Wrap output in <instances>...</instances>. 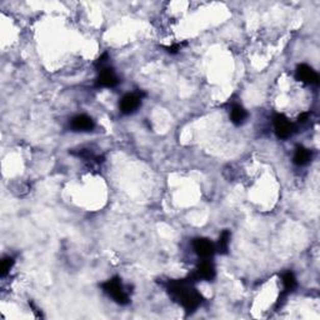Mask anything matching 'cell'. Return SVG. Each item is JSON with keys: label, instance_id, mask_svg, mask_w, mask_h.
<instances>
[{"label": "cell", "instance_id": "1", "mask_svg": "<svg viewBox=\"0 0 320 320\" xmlns=\"http://www.w3.org/2000/svg\"><path fill=\"white\" fill-rule=\"evenodd\" d=\"M168 289L175 299L179 300L180 304L188 313H193L202 304V296L191 285L190 280H173V282H169Z\"/></svg>", "mask_w": 320, "mask_h": 320}, {"label": "cell", "instance_id": "2", "mask_svg": "<svg viewBox=\"0 0 320 320\" xmlns=\"http://www.w3.org/2000/svg\"><path fill=\"white\" fill-rule=\"evenodd\" d=\"M103 289H104L105 293L113 298L118 304L127 305L128 303H129V297H128L127 291L124 290L119 278L115 277L113 278V279L108 280L107 283L103 284Z\"/></svg>", "mask_w": 320, "mask_h": 320}, {"label": "cell", "instance_id": "3", "mask_svg": "<svg viewBox=\"0 0 320 320\" xmlns=\"http://www.w3.org/2000/svg\"><path fill=\"white\" fill-rule=\"evenodd\" d=\"M274 128L275 134L280 139H288L294 133V125L284 114H277L274 116Z\"/></svg>", "mask_w": 320, "mask_h": 320}, {"label": "cell", "instance_id": "4", "mask_svg": "<svg viewBox=\"0 0 320 320\" xmlns=\"http://www.w3.org/2000/svg\"><path fill=\"white\" fill-rule=\"evenodd\" d=\"M296 77L299 82L304 83V84L315 85L319 83L318 73H316L311 66L307 65V64H300V65H298Z\"/></svg>", "mask_w": 320, "mask_h": 320}, {"label": "cell", "instance_id": "5", "mask_svg": "<svg viewBox=\"0 0 320 320\" xmlns=\"http://www.w3.org/2000/svg\"><path fill=\"white\" fill-rule=\"evenodd\" d=\"M193 248L195 250V253L199 255L200 258L205 259V260H209L213 257L214 253H215V247L211 243L210 240L205 238H196L193 241Z\"/></svg>", "mask_w": 320, "mask_h": 320}, {"label": "cell", "instance_id": "6", "mask_svg": "<svg viewBox=\"0 0 320 320\" xmlns=\"http://www.w3.org/2000/svg\"><path fill=\"white\" fill-rule=\"evenodd\" d=\"M95 84L98 88H114L119 84V79L113 69L107 66L99 70V77L96 78Z\"/></svg>", "mask_w": 320, "mask_h": 320}, {"label": "cell", "instance_id": "7", "mask_svg": "<svg viewBox=\"0 0 320 320\" xmlns=\"http://www.w3.org/2000/svg\"><path fill=\"white\" fill-rule=\"evenodd\" d=\"M141 94H127L120 100V111L123 114H132L140 107Z\"/></svg>", "mask_w": 320, "mask_h": 320}, {"label": "cell", "instance_id": "8", "mask_svg": "<svg viewBox=\"0 0 320 320\" xmlns=\"http://www.w3.org/2000/svg\"><path fill=\"white\" fill-rule=\"evenodd\" d=\"M71 129L74 132H91L95 127V123H94L93 119L88 115H78L71 120L70 124Z\"/></svg>", "mask_w": 320, "mask_h": 320}, {"label": "cell", "instance_id": "9", "mask_svg": "<svg viewBox=\"0 0 320 320\" xmlns=\"http://www.w3.org/2000/svg\"><path fill=\"white\" fill-rule=\"evenodd\" d=\"M215 278V268H214L213 264L210 261L204 260L199 266H198L195 275H194V279L195 280H213Z\"/></svg>", "mask_w": 320, "mask_h": 320}, {"label": "cell", "instance_id": "10", "mask_svg": "<svg viewBox=\"0 0 320 320\" xmlns=\"http://www.w3.org/2000/svg\"><path fill=\"white\" fill-rule=\"evenodd\" d=\"M248 116L247 110L244 109L241 105H234L232 108V111H230V118H232V121L235 125H241L245 121Z\"/></svg>", "mask_w": 320, "mask_h": 320}, {"label": "cell", "instance_id": "11", "mask_svg": "<svg viewBox=\"0 0 320 320\" xmlns=\"http://www.w3.org/2000/svg\"><path fill=\"white\" fill-rule=\"evenodd\" d=\"M311 159V153L310 150L304 148V146H298L296 150V154H294V163L297 165H305L309 163V160Z\"/></svg>", "mask_w": 320, "mask_h": 320}, {"label": "cell", "instance_id": "12", "mask_svg": "<svg viewBox=\"0 0 320 320\" xmlns=\"http://www.w3.org/2000/svg\"><path fill=\"white\" fill-rule=\"evenodd\" d=\"M283 285L285 291H293L297 288V279L291 272H286L283 275Z\"/></svg>", "mask_w": 320, "mask_h": 320}, {"label": "cell", "instance_id": "13", "mask_svg": "<svg viewBox=\"0 0 320 320\" xmlns=\"http://www.w3.org/2000/svg\"><path fill=\"white\" fill-rule=\"evenodd\" d=\"M229 241H230V232L229 230H224L220 234L219 238V252L225 254L228 252V248H229Z\"/></svg>", "mask_w": 320, "mask_h": 320}, {"label": "cell", "instance_id": "14", "mask_svg": "<svg viewBox=\"0 0 320 320\" xmlns=\"http://www.w3.org/2000/svg\"><path fill=\"white\" fill-rule=\"evenodd\" d=\"M14 260L12 258H5L2 260V264H0V274L2 277H5L10 270V268L13 266Z\"/></svg>", "mask_w": 320, "mask_h": 320}, {"label": "cell", "instance_id": "15", "mask_svg": "<svg viewBox=\"0 0 320 320\" xmlns=\"http://www.w3.org/2000/svg\"><path fill=\"white\" fill-rule=\"evenodd\" d=\"M180 48H182V45H180V44H175V45H173V46H168L166 50H168L169 53H171V54H175L178 50H180Z\"/></svg>", "mask_w": 320, "mask_h": 320}, {"label": "cell", "instance_id": "16", "mask_svg": "<svg viewBox=\"0 0 320 320\" xmlns=\"http://www.w3.org/2000/svg\"><path fill=\"white\" fill-rule=\"evenodd\" d=\"M308 118H309V114L303 113V114H300L299 118H298V120H299V123H305V121L308 120Z\"/></svg>", "mask_w": 320, "mask_h": 320}]
</instances>
